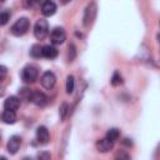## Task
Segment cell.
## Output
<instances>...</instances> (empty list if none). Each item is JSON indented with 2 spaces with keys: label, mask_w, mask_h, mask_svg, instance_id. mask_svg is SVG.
<instances>
[{
  "label": "cell",
  "mask_w": 160,
  "mask_h": 160,
  "mask_svg": "<svg viewBox=\"0 0 160 160\" xmlns=\"http://www.w3.org/2000/svg\"><path fill=\"white\" fill-rule=\"evenodd\" d=\"M56 12V4L52 0H45L41 5V14L44 16H52Z\"/></svg>",
  "instance_id": "30bf717a"
},
{
  "label": "cell",
  "mask_w": 160,
  "mask_h": 160,
  "mask_svg": "<svg viewBox=\"0 0 160 160\" xmlns=\"http://www.w3.org/2000/svg\"><path fill=\"white\" fill-rule=\"evenodd\" d=\"M124 144H126V145H131V141H129V139H125Z\"/></svg>",
  "instance_id": "d4e9b609"
},
{
  "label": "cell",
  "mask_w": 160,
  "mask_h": 160,
  "mask_svg": "<svg viewBox=\"0 0 160 160\" xmlns=\"http://www.w3.org/2000/svg\"><path fill=\"white\" fill-rule=\"evenodd\" d=\"M29 28H30V21H29V19H28V18H19V19L12 24L10 31H11V34H12L14 36H22V35H25V34L28 32Z\"/></svg>",
  "instance_id": "6da1fadb"
},
{
  "label": "cell",
  "mask_w": 160,
  "mask_h": 160,
  "mask_svg": "<svg viewBox=\"0 0 160 160\" xmlns=\"http://www.w3.org/2000/svg\"><path fill=\"white\" fill-rule=\"evenodd\" d=\"M49 34V24L45 19H39L34 26V35L38 40H44Z\"/></svg>",
  "instance_id": "277c9868"
},
{
  "label": "cell",
  "mask_w": 160,
  "mask_h": 160,
  "mask_svg": "<svg viewBox=\"0 0 160 160\" xmlns=\"http://www.w3.org/2000/svg\"><path fill=\"white\" fill-rule=\"evenodd\" d=\"M4 1H5V0H0V2H4Z\"/></svg>",
  "instance_id": "4316f807"
},
{
  "label": "cell",
  "mask_w": 160,
  "mask_h": 160,
  "mask_svg": "<svg viewBox=\"0 0 160 160\" xmlns=\"http://www.w3.org/2000/svg\"><path fill=\"white\" fill-rule=\"evenodd\" d=\"M69 112V105L66 102H62L59 108V114H60V119L61 120H65L66 119V115Z\"/></svg>",
  "instance_id": "d6986e66"
},
{
  "label": "cell",
  "mask_w": 160,
  "mask_h": 160,
  "mask_svg": "<svg viewBox=\"0 0 160 160\" xmlns=\"http://www.w3.org/2000/svg\"><path fill=\"white\" fill-rule=\"evenodd\" d=\"M55 84H56V76H55V74L52 71H45L42 74V76H41V85L45 89L50 90V89H52L55 86Z\"/></svg>",
  "instance_id": "8992f818"
},
{
  "label": "cell",
  "mask_w": 160,
  "mask_h": 160,
  "mask_svg": "<svg viewBox=\"0 0 160 160\" xmlns=\"http://www.w3.org/2000/svg\"><path fill=\"white\" fill-rule=\"evenodd\" d=\"M65 39H66V32L62 28L56 26L52 29V31L50 34V41L52 45H60L65 41Z\"/></svg>",
  "instance_id": "5b68a950"
},
{
  "label": "cell",
  "mask_w": 160,
  "mask_h": 160,
  "mask_svg": "<svg viewBox=\"0 0 160 160\" xmlns=\"http://www.w3.org/2000/svg\"><path fill=\"white\" fill-rule=\"evenodd\" d=\"M38 158L39 159H49L50 158V154L49 152H42V154H39Z\"/></svg>",
  "instance_id": "cb8c5ba5"
},
{
  "label": "cell",
  "mask_w": 160,
  "mask_h": 160,
  "mask_svg": "<svg viewBox=\"0 0 160 160\" xmlns=\"http://www.w3.org/2000/svg\"><path fill=\"white\" fill-rule=\"evenodd\" d=\"M75 89V80H74V76L72 75H68L66 78V92L68 94H72Z\"/></svg>",
  "instance_id": "2e32d148"
},
{
  "label": "cell",
  "mask_w": 160,
  "mask_h": 160,
  "mask_svg": "<svg viewBox=\"0 0 160 160\" xmlns=\"http://www.w3.org/2000/svg\"><path fill=\"white\" fill-rule=\"evenodd\" d=\"M1 120L5 122V124H14L16 121V114L15 111H11V110H5L1 115Z\"/></svg>",
  "instance_id": "5bb4252c"
},
{
  "label": "cell",
  "mask_w": 160,
  "mask_h": 160,
  "mask_svg": "<svg viewBox=\"0 0 160 160\" xmlns=\"http://www.w3.org/2000/svg\"><path fill=\"white\" fill-rule=\"evenodd\" d=\"M59 51L54 45H45L41 49V56L46 58V59H55L58 56Z\"/></svg>",
  "instance_id": "4fadbf2b"
},
{
  "label": "cell",
  "mask_w": 160,
  "mask_h": 160,
  "mask_svg": "<svg viewBox=\"0 0 160 160\" xmlns=\"http://www.w3.org/2000/svg\"><path fill=\"white\" fill-rule=\"evenodd\" d=\"M106 139H109L110 141H112V142H115L119 138H120V130L119 129H116V128H111V129H109L108 130V132H106V136H105Z\"/></svg>",
  "instance_id": "9a60e30c"
},
{
  "label": "cell",
  "mask_w": 160,
  "mask_h": 160,
  "mask_svg": "<svg viewBox=\"0 0 160 160\" xmlns=\"http://www.w3.org/2000/svg\"><path fill=\"white\" fill-rule=\"evenodd\" d=\"M96 14H98V5H96L95 1H91L90 4H88V6H86V9L84 11V16H82L84 26L89 28L94 22L95 18H96Z\"/></svg>",
  "instance_id": "3957f363"
},
{
  "label": "cell",
  "mask_w": 160,
  "mask_h": 160,
  "mask_svg": "<svg viewBox=\"0 0 160 160\" xmlns=\"http://www.w3.org/2000/svg\"><path fill=\"white\" fill-rule=\"evenodd\" d=\"M20 108V99L16 96H9L5 101H4V109L5 110H11V111H16Z\"/></svg>",
  "instance_id": "8fae6325"
},
{
  "label": "cell",
  "mask_w": 160,
  "mask_h": 160,
  "mask_svg": "<svg viewBox=\"0 0 160 160\" xmlns=\"http://www.w3.org/2000/svg\"><path fill=\"white\" fill-rule=\"evenodd\" d=\"M110 82H111V85H112V86H119L120 84H122V78H121V75H120V72H119L118 70L112 74Z\"/></svg>",
  "instance_id": "e0dca14e"
},
{
  "label": "cell",
  "mask_w": 160,
  "mask_h": 160,
  "mask_svg": "<svg viewBox=\"0 0 160 160\" xmlns=\"http://www.w3.org/2000/svg\"><path fill=\"white\" fill-rule=\"evenodd\" d=\"M0 139H1V135H0Z\"/></svg>",
  "instance_id": "83f0119b"
},
{
  "label": "cell",
  "mask_w": 160,
  "mask_h": 160,
  "mask_svg": "<svg viewBox=\"0 0 160 160\" xmlns=\"http://www.w3.org/2000/svg\"><path fill=\"white\" fill-rule=\"evenodd\" d=\"M41 49H42V46H40L39 44L32 45L31 49H30V55L32 58H40L41 56Z\"/></svg>",
  "instance_id": "ac0fdd59"
},
{
  "label": "cell",
  "mask_w": 160,
  "mask_h": 160,
  "mask_svg": "<svg viewBox=\"0 0 160 160\" xmlns=\"http://www.w3.org/2000/svg\"><path fill=\"white\" fill-rule=\"evenodd\" d=\"M20 145H21V138L19 135H12L8 144H6V149H8V152L11 154V155H15L19 149H20Z\"/></svg>",
  "instance_id": "52a82bcc"
},
{
  "label": "cell",
  "mask_w": 160,
  "mask_h": 160,
  "mask_svg": "<svg viewBox=\"0 0 160 160\" xmlns=\"http://www.w3.org/2000/svg\"><path fill=\"white\" fill-rule=\"evenodd\" d=\"M112 148H114V142L110 141V140L106 139V138L100 139V140L96 141V149H98L100 152H109Z\"/></svg>",
  "instance_id": "7c38bea8"
},
{
  "label": "cell",
  "mask_w": 160,
  "mask_h": 160,
  "mask_svg": "<svg viewBox=\"0 0 160 160\" xmlns=\"http://www.w3.org/2000/svg\"><path fill=\"white\" fill-rule=\"evenodd\" d=\"M8 75V68L4 65H0V81H2Z\"/></svg>",
  "instance_id": "603a6c76"
},
{
  "label": "cell",
  "mask_w": 160,
  "mask_h": 160,
  "mask_svg": "<svg viewBox=\"0 0 160 160\" xmlns=\"http://www.w3.org/2000/svg\"><path fill=\"white\" fill-rule=\"evenodd\" d=\"M39 76V69L36 65L34 64H29L26 65L22 70H21V79L26 84H31L34 82Z\"/></svg>",
  "instance_id": "7a4b0ae2"
},
{
  "label": "cell",
  "mask_w": 160,
  "mask_h": 160,
  "mask_svg": "<svg viewBox=\"0 0 160 160\" xmlns=\"http://www.w3.org/2000/svg\"><path fill=\"white\" fill-rule=\"evenodd\" d=\"M10 20V12L9 11H2L0 12V25H6Z\"/></svg>",
  "instance_id": "ffe728a7"
},
{
  "label": "cell",
  "mask_w": 160,
  "mask_h": 160,
  "mask_svg": "<svg viewBox=\"0 0 160 160\" xmlns=\"http://www.w3.org/2000/svg\"><path fill=\"white\" fill-rule=\"evenodd\" d=\"M75 56H76V48L74 44H70L69 45V60L72 61L75 59Z\"/></svg>",
  "instance_id": "44dd1931"
},
{
  "label": "cell",
  "mask_w": 160,
  "mask_h": 160,
  "mask_svg": "<svg viewBox=\"0 0 160 160\" xmlns=\"http://www.w3.org/2000/svg\"><path fill=\"white\" fill-rule=\"evenodd\" d=\"M36 139L38 142L41 145H46L50 141V132L45 126H39L36 129Z\"/></svg>",
  "instance_id": "9c48e42d"
},
{
  "label": "cell",
  "mask_w": 160,
  "mask_h": 160,
  "mask_svg": "<svg viewBox=\"0 0 160 160\" xmlns=\"http://www.w3.org/2000/svg\"><path fill=\"white\" fill-rule=\"evenodd\" d=\"M69 1H71V0H61L62 4H66V2H69Z\"/></svg>",
  "instance_id": "484cf974"
},
{
  "label": "cell",
  "mask_w": 160,
  "mask_h": 160,
  "mask_svg": "<svg viewBox=\"0 0 160 160\" xmlns=\"http://www.w3.org/2000/svg\"><path fill=\"white\" fill-rule=\"evenodd\" d=\"M38 2H39V0H22V5H24V8H28V9L34 8Z\"/></svg>",
  "instance_id": "7402d4cb"
},
{
  "label": "cell",
  "mask_w": 160,
  "mask_h": 160,
  "mask_svg": "<svg viewBox=\"0 0 160 160\" xmlns=\"http://www.w3.org/2000/svg\"><path fill=\"white\" fill-rule=\"evenodd\" d=\"M29 100L36 106H45L48 104V96L41 91H31Z\"/></svg>",
  "instance_id": "ba28073f"
}]
</instances>
